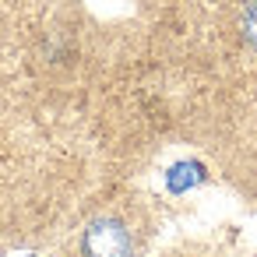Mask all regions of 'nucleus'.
<instances>
[{
  "label": "nucleus",
  "mask_w": 257,
  "mask_h": 257,
  "mask_svg": "<svg viewBox=\"0 0 257 257\" xmlns=\"http://www.w3.org/2000/svg\"><path fill=\"white\" fill-rule=\"evenodd\" d=\"M148 246V218L138 204H106L74 232L71 257H141Z\"/></svg>",
  "instance_id": "obj_1"
},
{
  "label": "nucleus",
  "mask_w": 257,
  "mask_h": 257,
  "mask_svg": "<svg viewBox=\"0 0 257 257\" xmlns=\"http://www.w3.org/2000/svg\"><path fill=\"white\" fill-rule=\"evenodd\" d=\"M232 32L243 50L257 57V0H239L232 11Z\"/></svg>",
  "instance_id": "obj_2"
},
{
  "label": "nucleus",
  "mask_w": 257,
  "mask_h": 257,
  "mask_svg": "<svg viewBox=\"0 0 257 257\" xmlns=\"http://www.w3.org/2000/svg\"><path fill=\"white\" fill-rule=\"evenodd\" d=\"M169 257H197V253H169Z\"/></svg>",
  "instance_id": "obj_3"
}]
</instances>
